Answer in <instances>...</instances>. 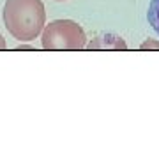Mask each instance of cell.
I'll use <instances>...</instances> for the list:
<instances>
[{"label": "cell", "mask_w": 159, "mask_h": 159, "mask_svg": "<svg viewBox=\"0 0 159 159\" xmlns=\"http://www.w3.org/2000/svg\"><path fill=\"white\" fill-rule=\"evenodd\" d=\"M2 48H6V43H4V39H2V35H0V50Z\"/></svg>", "instance_id": "6"}, {"label": "cell", "mask_w": 159, "mask_h": 159, "mask_svg": "<svg viewBox=\"0 0 159 159\" xmlns=\"http://www.w3.org/2000/svg\"><path fill=\"white\" fill-rule=\"evenodd\" d=\"M147 18H148L150 27H152V29L156 30V34L159 35V0H152V2H150Z\"/></svg>", "instance_id": "4"}, {"label": "cell", "mask_w": 159, "mask_h": 159, "mask_svg": "<svg viewBox=\"0 0 159 159\" xmlns=\"http://www.w3.org/2000/svg\"><path fill=\"white\" fill-rule=\"evenodd\" d=\"M147 48H159V44H154V43H150V41H148V43H143L142 50H147Z\"/></svg>", "instance_id": "5"}, {"label": "cell", "mask_w": 159, "mask_h": 159, "mask_svg": "<svg viewBox=\"0 0 159 159\" xmlns=\"http://www.w3.org/2000/svg\"><path fill=\"white\" fill-rule=\"evenodd\" d=\"M43 48L50 51H64V50H83L87 46V37L83 29L73 20H55L50 25H44Z\"/></svg>", "instance_id": "2"}, {"label": "cell", "mask_w": 159, "mask_h": 159, "mask_svg": "<svg viewBox=\"0 0 159 159\" xmlns=\"http://www.w3.org/2000/svg\"><path fill=\"white\" fill-rule=\"evenodd\" d=\"M89 50H113V51H119V50H127V44L122 37L115 34H101L97 35L96 39H92L89 44L85 46Z\"/></svg>", "instance_id": "3"}, {"label": "cell", "mask_w": 159, "mask_h": 159, "mask_svg": "<svg viewBox=\"0 0 159 159\" xmlns=\"http://www.w3.org/2000/svg\"><path fill=\"white\" fill-rule=\"evenodd\" d=\"M2 18L14 39L32 41L44 29L46 11L41 0H6Z\"/></svg>", "instance_id": "1"}]
</instances>
